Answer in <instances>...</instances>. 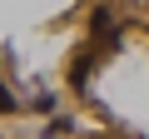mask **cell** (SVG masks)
<instances>
[{"instance_id":"obj_1","label":"cell","mask_w":149,"mask_h":139,"mask_svg":"<svg viewBox=\"0 0 149 139\" xmlns=\"http://www.w3.org/2000/svg\"><path fill=\"white\" fill-rule=\"evenodd\" d=\"M95 30H100V35H114V30H119V20H114V10H109V5H100V10H95Z\"/></svg>"},{"instance_id":"obj_2","label":"cell","mask_w":149,"mask_h":139,"mask_svg":"<svg viewBox=\"0 0 149 139\" xmlns=\"http://www.w3.org/2000/svg\"><path fill=\"white\" fill-rule=\"evenodd\" d=\"M0 109H15V95H10L5 85H0Z\"/></svg>"}]
</instances>
